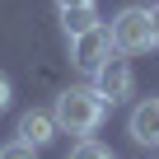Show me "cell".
Wrapping results in <instances>:
<instances>
[{
	"label": "cell",
	"instance_id": "cell-2",
	"mask_svg": "<svg viewBox=\"0 0 159 159\" xmlns=\"http://www.w3.org/2000/svg\"><path fill=\"white\" fill-rule=\"evenodd\" d=\"M108 38H112V52H126V56L150 52V47H154V33H150V10H140V5L117 10V19L108 24Z\"/></svg>",
	"mask_w": 159,
	"mask_h": 159
},
{
	"label": "cell",
	"instance_id": "cell-9",
	"mask_svg": "<svg viewBox=\"0 0 159 159\" xmlns=\"http://www.w3.org/2000/svg\"><path fill=\"white\" fill-rule=\"evenodd\" d=\"M0 159H38V145H28V140H10V145H0Z\"/></svg>",
	"mask_w": 159,
	"mask_h": 159
},
{
	"label": "cell",
	"instance_id": "cell-6",
	"mask_svg": "<svg viewBox=\"0 0 159 159\" xmlns=\"http://www.w3.org/2000/svg\"><path fill=\"white\" fill-rule=\"evenodd\" d=\"M52 136H56L52 112H38V108H33V112H24V117H19V140H28V145H38V150H42Z\"/></svg>",
	"mask_w": 159,
	"mask_h": 159
},
{
	"label": "cell",
	"instance_id": "cell-3",
	"mask_svg": "<svg viewBox=\"0 0 159 159\" xmlns=\"http://www.w3.org/2000/svg\"><path fill=\"white\" fill-rule=\"evenodd\" d=\"M94 89H98V98H103L108 108H112V103H122V98H131L136 75H131L126 52H108V56L94 66Z\"/></svg>",
	"mask_w": 159,
	"mask_h": 159
},
{
	"label": "cell",
	"instance_id": "cell-5",
	"mask_svg": "<svg viewBox=\"0 0 159 159\" xmlns=\"http://www.w3.org/2000/svg\"><path fill=\"white\" fill-rule=\"evenodd\" d=\"M126 136L136 145H159V98H140L126 117Z\"/></svg>",
	"mask_w": 159,
	"mask_h": 159
},
{
	"label": "cell",
	"instance_id": "cell-1",
	"mask_svg": "<svg viewBox=\"0 0 159 159\" xmlns=\"http://www.w3.org/2000/svg\"><path fill=\"white\" fill-rule=\"evenodd\" d=\"M103 112H108V103L98 98V89H66L52 108V122H56V131H70V136H94Z\"/></svg>",
	"mask_w": 159,
	"mask_h": 159
},
{
	"label": "cell",
	"instance_id": "cell-10",
	"mask_svg": "<svg viewBox=\"0 0 159 159\" xmlns=\"http://www.w3.org/2000/svg\"><path fill=\"white\" fill-rule=\"evenodd\" d=\"M10 98H14V89H10V80H5V75H0V112H5V108H10Z\"/></svg>",
	"mask_w": 159,
	"mask_h": 159
},
{
	"label": "cell",
	"instance_id": "cell-11",
	"mask_svg": "<svg viewBox=\"0 0 159 159\" xmlns=\"http://www.w3.org/2000/svg\"><path fill=\"white\" fill-rule=\"evenodd\" d=\"M150 33H154V47H159V5H150Z\"/></svg>",
	"mask_w": 159,
	"mask_h": 159
},
{
	"label": "cell",
	"instance_id": "cell-8",
	"mask_svg": "<svg viewBox=\"0 0 159 159\" xmlns=\"http://www.w3.org/2000/svg\"><path fill=\"white\" fill-rule=\"evenodd\" d=\"M70 159H112V150H108V145H98L94 136H80V145L70 150Z\"/></svg>",
	"mask_w": 159,
	"mask_h": 159
},
{
	"label": "cell",
	"instance_id": "cell-4",
	"mask_svg": "<svg viewBox=\"0 0 159 159\" xmlns=\"http://www.w3.org/2000/svg\"><path fill=\"white\" fill-rule=\"evenodd\" d=\"M108 52H112V38H108L103 24L89 28V33H80V38H70V66H75V70H84V75H94V66H98Z\"/></svg>",
	"mask_w": 159,
	"mask_h": 159
},
{
	"label": "cell",
	"instance_id": "cell-12",
	"mask_svg": "<svg viewBox=\"0 0 159 159\" xmlns=\"http://www.w3.org/2000/svg\"><path fill=\"white\" fill-rule=\"evenodd\" d=\"M56 5H61V10H66V5H94V0H56Z\"/></svg>",
	"mask_w": 159,
	"mask_h": 159
},
{
	"label": "cell",
	"instance_id": "cell-7",
	"mask_svg": "<svg viewBox=\"0 0 159 159\" xmlns=\"http://www.w3.org/2000/svg\"><path fill=\"white\" fill-rule=\"evenodd\" d=\"M98 24H103V19H98L94 5H66V10H61V28H66V38H80V33L98 28Z\"/></svg>",
	"mask_w": 159,
	"mask_h": 159
}]
</instances>
